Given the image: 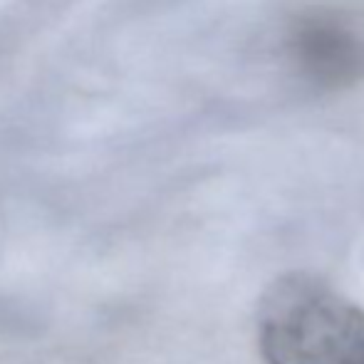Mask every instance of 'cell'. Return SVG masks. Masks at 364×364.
Listing matches in <instances>:
<instances>
[{"label": "cell", "mask_w": 364, "mask_h": 364, "mask_svg": "<svg viewBox=\"0 0 364 364\" xmlns=\"http://www.w3.org/2000/svg\"><path fill=\"white\" fill-rule=\"evenodd\" d=\"M265 364H364V310L305 273L278 278L260 300Z\"/></svg>", "instance_id": "obj_1"}, {"label": "cell", "mask_w": 364, "mask_h": 364, "mask_svg": "<svg viewBox=\"0 0 364 364\" xmlns=\"http://www.w3.org/2000/svg\"><path fill=\"white\" fill-rule=\"evenodd\" d=\"M297 58L315 80L347 82L364 68V50L347 30L330 23L307 25L297 38Z\"/></svg>", "instance_id": "obj_2"}]
</instances>
